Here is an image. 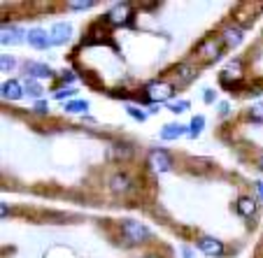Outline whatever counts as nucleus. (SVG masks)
Returning <instances> with one entry per match:
<instances>
[{
    "mask_svg": "<svg viewBox=\"0 0 263 258\" xmlns=\"http://www.w3.org/2000/svg\"><path fill=\"white\" fill-rule=\"evenodd\" d=\"M121 233H124V237L128 240L130 244H140V242H147L149 240V228L142 224H138V221H133V219H126L124 224H121Z\"/></svg>",
    "mask_w": 263,
    "mask_h": 258,
    "instance_id": "f257e3e1",
    "label": "nucleus"
},
{
    "mask_svg": "<svg viewBox=\"0 0 263 258\" xmlns=\"http://www.w3.org/2000/svg\"><path fill=\"white\" fill-rule=\"evenodd\" d=\"M147 98L152 100V103H163V100H168L170 95L175 93V89H173V84L170 82H163V80H156V82H152V84L147 86Z\"/></svg>",
    "mask_w": 263,
    "mask_h": 258,
    "instance_id": "f03ea898",
    "label": "nucleus"
},
{
    "mask_svg": "<svg viewBox=\"0 0 263 258\" xmlns=\"http://www.w3.org/2000/svg\"><path fill=\"white\" fill-rule=\"evenodd\" d=\"M130 19H133V7L128 3H119V5H115L105 14V21L112 26H126L130 24Z\"/></svg>",
    "mask_w": 263,
    "mask_h": 258,
    "instance_id": "7ed1b4c3",
    "label": "nucleus"
},
{
    "mask_svg": "<svg viewBox=\"0 0 263 258\" xmlns=\"http://www.w3.org/2000/svg\"><path fill=\"white\" fill-rule=\"evenodd\" d=\"M147 165H149L152 170H154V172H168L170 165H173V158H170L168 151H163V149H154L152 154H149Z\"/></svg>",
    "mask_w": 263,
    "mask_h": 258,
    "instance_id": "20e7f679",
    "label": "nucleus"
},
{
    "mask_svg": "<svg viewBox=\"0 0 263 258\" xmlns=\"http://www.w3.org/2000/svg\"><path fill=\"white\" fill-rule=\"evenodd\" d=\"M221 45H223V42H221V40H217V37H205V40L198 45L196 54H198L200 58H205V61H214V58H219Z\"/></svg>",
    "mask_w": 263,
    "mask_h": 258,
    "instance_id": "39448f33",
    "label": "nucleus"
},
{
    "mask_svg": "<svg viewBox=\"0 0 263 258\" xmlns=\"http://www.w3.org/2000/svg\"><path fill=\"white\" fill-rule=\"evenodd\" d=\"M28 45L30 47H35V49H49L51 47V35L49 33H45L42 28H33V30H28Z\"/></svg>",
    "mask_w": 263,
    "mask_h": 258,
    "instance_id": "423d86ee",
    "label": "nucleus"
},
{
    "mask_svg": "<svg viewBox=\"0 0 263 258\" xmlns=\"http://www.w3.org/2000/svg\"><path fill=\"white\" fill-rule=\"evenodd\" d=\"M24 37H28V33H24L21 28H16V26H5L3 28V45H7V47H12V45H21L24 42Z\"/></svg>",
    "mask_w": 263,
    "mask_h": 258,
    "instance_id": "0eeeda50",
    "label": "nucleus"
},
{
    "mask_svg": "<svg viewBox=\"0 0 263 258\" xmlns=\"http://www.w3.org/2000/svg\"><path fill=\"white\" fill-rule=\"evenodd\" d=\"M198 249L205 253V256H221L226 249H223V244L219 242V240L214 237H200L198 240Z\"/></svg>",
    "mask_w": 263,
    "mask_h": 258,
    "instance_id": "6e6552de",
    "label": "nucleus"
},
{
    "mask_svg": "<svg viewBox=\"0 0 263 258\" xmlns=\"http://www.w3.org/2000/svg\"><path fill=\"white\" fill-rule=\"evenodd\" d=\"M26 72H28V77H37V80H49V77L54 75L49 65L37 63V61H28V63H26Z\"/></svg>",
    "mask_w": 263,
    "mask_h": 258,
    "instance_id": "1a4fd4ad",
    "label": "nucleus"
},
{
    "mask_svg": "<svg viewBox=\"0 0 263 258\" xmlns=\"http://www.w3.org/2000/svg\"><path fill=\"white\" fill-rule=\"evenodd\" d=\"M70 33H72V26L70 24H54L51 28V45H65L70 40Z\"/></svg>",
    "mask_w": 263,
    "mask_h": 258,
    "instance_id": "9d476101",
    "label": "nucleus"
},
{
    "mask_svg": "<svg viewBox=\"0 0 263 258\" xmlns=\"http://www.w3.org/2000/svg\"><path fill=\"white\" fill-rule=\"evenodd\" d=\"M240 70H242V65H240V61L235 58L233 63H229V68L223 70L221 82H223V84H229V80H231V86H233L235 82H240V80H242V72H240Z\"/></svg>",
    "mask_w": 263,
    "mask_h": 258,
    "instance_id": "9b49d317",
    "label": "nucleus"
},
{
    "mask_svg": "<svg viewBox=\"0 0 263 258\" xmlns=\"http://www.w3.org/2000/svg\"><path fill=\"white\" fill-rule=\"evenodd\" d=\"M21 95H24V86L16 80H7L5 84H3V98L5 100H19Z\"/></svg>",
    "mask_w": 263,
    "mask_h": 258,
    "instance_id": "f8f14e48",
    "label": "nucleus"
},
{
    "mask_svg": "<svg viewBox=\"0 0 263 258\" xmlns=\"http://www.w3.org/2000/svg\"><path fill=\"white\" fill-rule=\"evenodd\" d=\"M221 42L226 47H238L240 42H242V30H240L238 26H231V28H226V30H223V35H221Z\"/></svg>",
    "mask_w": 263,
    "mask_h": 258,
    "instance_id": "ddd939ff",
    "label": "nucleus"
},
{
    "mask_svg": "<svg viewBox=\"0 0 263 258\" xmlns=\"http://www.w3.org/2000/svg\"><path fill=\"white\" fill-rule=\"evenodd\" d=\"M109 189L115 191V193H126L130 189V179L126 174H115V177L109 179Z\"/></svg>",
    "mask_w": 263,
    "mask_h": 258,
    "instance_id": "4468645a",
    "label": "nucleus"
},
{
    "mask_svg": "<svg viewBox=\"0 0 263 258\" xmlns=\"http://www.w3.org/2000/svg\"><path fill=\"white\" fill-rule=\"evenodd\" d=\"M179 135H184V126L179 124H168L161 130V140H177Z\"/></svg>",
    "mask_w": 263,
    "mask_h": 258,
    "instance_id": "2eb2a0df",
    "label": "nucleus"
},
{
    "mask_svg": "<svg viewBox=\"0 0 263 258\" xmlns=\"http://www.w3.org/2000/svg\"><path fill=\"white\" fill-rule=\"evenodd\" d=\"M238 212L242 214V216H252V214L256 212V203H254V198H240L238 200Z\"/></svg>",
    "mask_w": 263,
    "mask_h": 258,
    "instance_id": "dca6fc26",
    "label": "nucleus"
},
{
    "mask_svg": "<svg viewBox=\"0 0 263 258\" xmlns=\"http://www.w3.org/2000/svg\"><path fill=\"white\" fill-rule=\"evenodd\" d=\"M130 154H133V151H130V147H126V144H115V147L109 149V158L124 161V158H128Z\"/></svg>",
    "mask_w": 263,
    "mask_h": 258,
    "instance_id": "f3484780",
    "label": "nucleus"
},
{
    "mask_svg": "<svg viewBox=\"0 0 263 258\" xmlns=\"http://www.w3.org/2000/svg\"><path fill=\"white\" fill-rule=\"evenodd\" d=\"M247 119H249V121H254V124H263V103L252 105V107H249Z\"/></svg>",
    "mask_w": 263,
    "mask_h": 258,
    "instance_id": "a211bd4d",
    "label": "nucleus"
},
{
    "mask_svg": "<svg viewBox=\"0 0 263 258\" xmlns=\"http://www.w3.org/2000/svg\"><path fill=\"white\" fill-rule=\"evenodd\" d=\"M86 109H89L86 100H72V103L65 105V112H70V114H80V112H86Z\"/></svg>",
    "mask_w": 263,
    "mask_h": 258,
    "instance_id": "6ab92c4d",
    "label": "nucleus"
},
{
    "mask_svg": "<svg viewBox=\"0 0 263 258\" xmlns=\"http://www.w3.org/2000/svg\"><path fill=\"white\" fill-rule=\"evenodd\" d=\"M24 91L28 95H33V98H37V95L42 93V89H40V84H37V82L33 80V77H28V80H26V84H24Z\"/></svg>",
    "mask_w": 263,
    "mask_h": 258,
    "instance_id": "aec40b11",
    "label": "nucleus"
},
{
    "mask_svg": "<svg viewBox=\"0 0 263 258\" xmlns=\"http://www.w3.org/2000/svg\"><path fill=\"white\" fill-rule=\"evenodd\" d=\"M175 75H177V80H179V82H189V80H194V72H191L189 65H177V68H175Z\"/></svg>",
    "mask_w": 263,
    "mask_h": 258,
    "instance_id": "412c9836",
    "label": "nucleus"
},
{
    "mask_svg": "<svg viewBox=\"0 0 263 258\" xmlns=\"http://www.w3.org/2000/svg\"><path fill=\"white\" fill-rule=\"evenodd\" d=\"M203 126H205V116H194V121H191V128H189V135L191 137H198L200 135V130H203Z\"/></svg>",
    "mask_w": 263,
    "mask_h": 258,
    "instance_id": "4be33fe9",
    "label": "nucleus"
},
{
    "mask_svg": "<svg viewBox=\"0 0 263 258\" xmlns=\"http://www.w3.org/2000/svg\"><path fill=\"white\" fill-rule=\"evenodd\" d=\"M170 112H175V114H182V112H186L189 109V103L186 100H177V103H170Z\"/></svg>",
    "mask_w": 263,
    "mask_h": 258,
    "instance_id": "5701e85b",
    "label": "nucleus"
},
{
    "mask_svg": "<svg viewBox=\"0 0 263 258\" xmlns=\"http://www.w3.org/2000/svg\"><path fill=\"white\" fill-rule=\"evenodd\" d=\"M126 112H128L133 119H138V121H144V119H147V114H144V112H140L138 107H133V105H128V107H126Z\"/></svg>",
    "mask_w": 263,
    "mask_h": 258,
    "instance_id": "b1692460",
    "label": "nucleus"
},
{
    "mask_svg": "<svg viewBox=\"0 0 263 258\" xmlns=\"http://www.w3.org/2000/svg\"><path fill=\"white\" fill-rule=\"evenodd\" d=\"M0 68H3V72H7V70H12L14 68V58H12V56H3V58H0Z\"/></svg>",
    "mask_w": 263,
    "mask_h": 258,
    "instance_id": "393cba45",
    "label": "nucleus"
},
{
    "mask_svg": "<svg viewBox=\"0 0 263 258\" xmlns=\"http://www.w3.org/2000/svg\"><path fill=\"white\" fill-rule=\"evenodd\" d=\"M74 93H77V91H74V89H59V91H56V98H59V100H63V98H70V95H74Z\"/></svg>",
    "mask_w": 263,
    "mask_h": 258,
    "instance_id": "a878e982",
    "label": "nucleus"
},
{
    "mask_svg": "<svg viewBox=\"0 0 263 258\" xmlns=\"http://www.w3.org/2000/svg\"><path fill=\"white\" fill-rule=\"evenodd\" d=\"M93 3H70V10H91Z\"/></svg>",
    "mask_w": 263,
    "mask_h": 258,
    "instance_id": "bb28decb",
    "label": "nucleus"
},
{
    "mask_svg": "<svg viewBox=\"0 0 263 258\" xmlns=\"http://www.w3.org/2000/svg\"><path fill=\"white\" fill-rule=\"evenodd\" d=\"M35 112H37V114H47V112H49V105L47 103H35Z\"/></svg>",
    "mask_w": 263,
    "mask_h": 258,
    "instance_id": "cd10ccee",
    "label": "nucleus"
},
{
    "mask_svg": "<svg viewBox=\"0 0 263 258\" xmlns=\"http://www.w3.org/2000/svg\"><path fill=\"white\" fill-rule=\"evenodd\" d=\"M214 98H217V93H214L212 89H208V91L203 93V100H205V103H214Z\"/></svg>",
    "mask_w": 263,
    "mask_h": 258,
    "instance_id": "c85d7f7f",
    "label": "nucleus"
},
{
    "mask_svg": "<svg viewBox=\"0 0 263 258\" xmlns=\"http://www.w3.org/2000/svg\"><path fill=\"white\" fill-rule=\"evenodd\" d=\"M182 253H184V258H194V253H191V249H189V247H184V249H182Z\"/></svg>",
    "mask_w": 263,
    "mask_h": 258,
    "instance_id": "c756f323",
    "label": "nucleus"
},
{
    "mask_svg": "<svg viewBox=\"0 0 263 258\" xmlns=\"http://www.w3.org/2000/svg\"><path fill=\"white\" fill-rule=\"evenodd\" d=\"M219 112H221V114H229V105L221 103V105H219Z\"/></svg>",
    "mask_w": 263,
    "mask_h": 258,
    "instance_id": "7c9ffc66",
    "label": "nucleus"
},
{
    "mask_svg": "<svg viewBox=\"0 0 263 258\" xmlns=\"http://www.w3.org/2000/svg\"><path fill=\"white\" fill-rule=\"evenodd\" d=\"M256 189H258V195L263 198V182H256Z\"/></svg>",
    "mask_w": 263,
    "mask_h": 258,
    "instance_id": "2f4dec72",
    "label": "nucleus"
},
{
    "mask_svg": "<svg viewBox=\"0 0 263 258\" xmlns=\"http://www.w3.org/2000/svg\"><path fill=\"white\" fill-rule=\"evenodd\" d=\"M258 168H261V170H263V158H261V161H258Z\"/></svg>",
    "mask_w": 263,
    "mask_h": 258,
    "instance_id": "473e14b6",
    "label": "nucleus"
},
{
    "mask_svg": "<svg viewBox=\"0 0 263 258\" xmlns=\"http://www.w3.org/2000/svg\"><path fill=\"white\" fill-rule=\"evenodd\" d=\"M144 258H159V256H144Z\"/></svg>",
    "mask_w": 263,
    "mask_h": 258,
    "instance_id": "72a5a7b5",
    "label": "nucleus"
}]
</instances>
